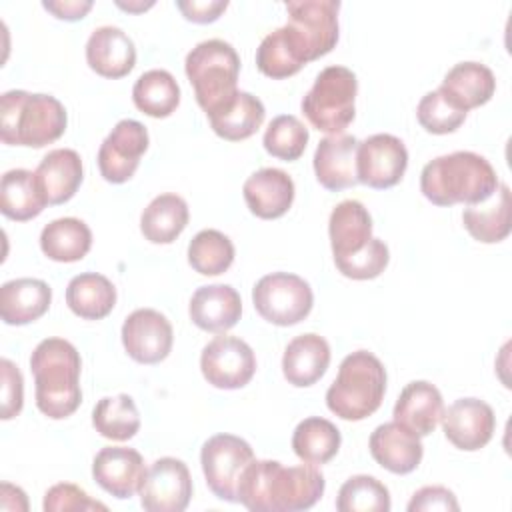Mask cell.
I'll use <instances>...</instances> for the list:
<instances>
[{"mask_svg": "<svg viewBox=\"0 0 512 512\" xmlns=\"http://www.w3.org/2000/svg\"><path fill=\"white\" fill-rule=\"evenodd\" d=\"M324 488V476L312 464L252 460L240 478L238 502L252 512H300L312 508Z\"/></svg>", "mask_w": 512, "mask_h": 512, "instance_id": "6da1fadb", "label": "cell"}, {"mask_svg": "<svg viewBox=\"0 0 512 512\" xmlns=\"http://www.w3.org/2000/svg\"><path fill=\"white\" fill-rule=\"evenodd\" d=\"M498 176L492 164L468 150L438 156L420 172V190L436 206L486 202L498 188Z\"/></svg>", "mask_w": 512, "mask_h": 512, "instance_id": "7a4b0ae2", "label": "cell"}, {"mask_svg": "<svg viewBox=\"0 0 512 512\" xmlns=\"http://www.w3.org/2000/svg\"><path fill=\"white\" fill-rule=\"evenodd\" d=\"M80 368L78 350L64 338H46L34 348L30 370L36 384V406L44 416L62 420L78 410L82 402Z\"/></svg>", "mask_w": 512, "mask_h": 512, "instance_id": "3957f363", "label": "cell"}, {"mask_svg": "<svg viewBox=\"0 0 512 512\" xmlns=\"http://www.w3.org/2000/svg\"><path fill=\"white\" fill-rule=\"evenodd\" d=\"M66 124L64 104L50 94L8 90L0 98V138L4 144L44 148L64 134Z\"/></svg>", "mask_w": 512, "mask_h": 512, "instance_id": "277c9868", "label": "cell"}, {"mask_svg": "<svg viewBox=\"0 0 512 512\" xmlns=\"http://www.w3.org/2000/svg\"><path fill=\"white\" fill-rule=\"evenodd\" d=\"M386 394V368L368 350L348 354L326 392V406L342 420H364L372 416Z\"/></svg>", "mask_w": 512, "mask_h": 512, "instance_id": "5b68a950", "label": "cell"}, {"mask_svg": "<svg viewBox=\"0 0 512 512\" xmlns=\"http://www.w3.org/2000/svg\"><path fill=\"white\" fill-rule=\"evenodd\" d=\"M186 76L194 88L198 106L212 116L226 108L236 94L240 56L232 44L212 38L196 44L184 62Z\"/></svg>", "mask_w": 512, "mask_h": 512, "instance_id": "8992f818", "label": "cell"}, {"mask_svg": "<svg viewBox=\"0 0 512 512\" xmlns=\"http://www.w3.org/2000/svg\"><path fill=\"white\" fill-rule=\"evenodd\" d=\"M356 92L358 80L350 68L328 66L302 98V112L316 130L342 134L356 116Z\"/></svg>", "mask_w": 512, "mask_h": 512, "instance_id": "52a82bcc", "label": "cell"}, {"mask_svg": "<svg viewBox=\"0 0 512 512\" xmlns=\"http://www.w3.org/2000/svg\"><path fill=\"white\" fill-rule=\"evenodd\" d=\"M338 0H290L286 2L288 22L284 24L302 62L308 64L338 42Z\"/></svg>", "mask_w": 512, "mask_h": 512, "instance_id": "ba28073f", "label": "cell"}, {"mask_svg": "<svg viewBox=\"0 0 512 512\" xmlns=\"http://www.w3.org/2000/svg\"><path fill=\"white\" fill-rule=\"evenodd\" d=\"M252 302L266 322L294 326L310 314L314 294L304 278L290 272H272L254 284Z\"/></svg>", "mask_w": 512, "mask_h": 512, "instance_id": "9c48e42d", "label": "cell"}, {"mask_svg": "<svg viewBox=\"0 0 512 512\" xmlns=\"http://www.w3.org/2000/svg\"><path fill=\"white\" fill-rule=\"evenodd\" d=\"M252 460V446L234 434H214L200 450L206 484L216 498L226 502H238V484Z\"/></svg>", "mask_w": 512, "mask_h": 512, "instance_id": "30bf717a", "label": "cell"}, {"mask_svg": "<svg viewBox=\"0 0 512 512\" xmlns=\"http://www.w3.org/2000/svg\"><path fill=\"white\" fill-rule=\"evenodd\" d=\"M200 370L208 384L222 390L246 386L256 372V356L238 336H216L200 354Z\"/></svg>", "mask_w": 512, "mask_h": 512, "instance_id": "8fae6325", "label": "cell"}, {"mask_svg": "<svg viewBox=\"0 0 512 512\" xmlns=\"http://www.w3.org/2000/svg\"><path fill=\"white\" fill-rule=\"evenodd\" d=\"M408 168V150L404 142L392 134H372L358 142L356 174L358 182L386 190L396 186Z\"/></svg>", "mask_w": 512, "mask_h": 512, "instance_id": "7c38bea8", "label": "cell"}, {"mask_svg": "<svg viewBox=\"0 0 512 512\" xmlns=\"http://www.w3.org/2000/svg\"><path fill=\"white\" fill-rule=\"evenodd\" d=\"M192 498L188 466L172 456L158 458L146 470L140 486V504L148 512H182Z\"/></svg>", "mask_w": 512, "mask_h": 512, "instance_id": "4fadbf2b", "label": "cell"}, {"mask_svg": "<svg viewBox=\"0 0 512 512\" xmlns=\"http://www.w3.org/2000/svg\"><path fill=\"white\" fill-rule=\"evenodd\" d=\"M148 130L142 122L124 118L104 138L98 150V168L106 182L122 184L130 180L148 150Z\"/></svg>", "mask_w": 512, "mask_h": 512, "instance_id": "5bb4252c", "label": "cell"}, {"mask_svg": "<svg viewBox=\"0 0 512 512\" xmlns=\"http://www.w3.org/2000/svg\"><path fill=\"white\" fill-rule=\"evenodd\" d=\"M174 334L168 318L154 308H138L122 324V344L140 364H158L172 350Z\"/></svg>", "mask_w": 512, "mask_h": 512, "instance_id": "9a60e30c", "label": "cell"}, {"mask_svg": "<svg viewBox=\"0 0 512 512\" xmlns=\"http://www.w3.org/2000/svg\"><path fill=\"white\" fill-rule=\"evenodd\" d=\"M442 428L448 442L458 450L474 452L484 448L496 430V416L490 404L480 398H458L442 412Z\"/></svg>", "mask_w": 512, "mask_h": 512, "instance_id": "2e32d148", "label": "cell"}, {"mask_svg": "<svg viewBox=\"0 0 512 512\" xmlns=\"http://www.w3.org/2000/svg\"><path fill=\"white\" fill-rule=\"evenodd\" d=\"M92 476L102 490L124 500L140 492L146 468L138 450L126 446H106L94 456Z\"/></svg>", "mask_w": 512, "mask_h": 512, "instance_id": "e0dca14e", "label": "cell"}, {"mask_svg": "<svg viewBox=\"0 0 512 512\" xmlns=\"http://www.w3.org/2000/svg\"><path fill=\"white\" fill-rule=\"evenodd\" d=\"M372 458L392 474H410L422 462L424 446L420 436L398 422H384L374 428L368 440Z\"/></svg>", "mask_w": 512, "mask_h": 512, "instance_id": "ac0fdd59", "label": "cell"}, {"mask_svg": "<svg viewBox=\"0 0 512 512\" xmlns=\"http://www.w3.org/2000/svg\"><path fill=\"white\" fill-rule=\"evenodd\" d=\"M356 152L358 140L350 134H330L322 138L314 152L316 180L332 192L356 186Z\"/></svg>", "mask_w": 512, "mask_h": 512, "instance_id": "d6986e66", "label": "cell"}, {"mask_svg": "<svg viewBox=\"0 0 512 512\" xmlns=\"http://www.w3.org/2000/svg\"><path fill=\"white\" fill-rule=\"evenodd\" d=\"M250 212L262 220L284 216L294 202V180L280 168H260L242 186Z\"/></svg>", "mask_w": 512, "mask_h": 512, "instance_id": "ffe728a7", "label": "cell"}, {"mask_svg": "<svg viewBox=\"0 0 512 512\" xmlns=\"http://www.w3.org/2000/svg\"><path fill=\"white\" fill-rule=\"evenodd\" d=\"M88 66L104 78H122L136 64V46L118 26L96 28L86 42Z\"/></svg>", "mask_w": 512, "mask_h": 512, "instance_id": "44dd1931", "label": "cell"}, {"mask_svg": "<svg viewBox=\"0 0 512 512\" xmlns=\"http://www.w3.org/2000/svg\"><path fill=\"white\" fill-rule=\"evenodd\" d=\"M188 312L200 330L218 334L236 326L242 314V300L230 284H208L192 294Z\"/></svg>", "mask_w": 512, "mask_h": 512, "instance_id": "7402d4cb", "label": "cell"}, {"mask_svg": "<svg viewBox=\"0 0 512 512\" xmlns=\"http://www.w3.org/2000/svg\"><path fill=\"white\" fill-rule=\"evenodd\" d=\"M444 412V402L440 390L426 382V380H414L404 386L400 392L392 416L394 422L402 424L416 436H428L438 426Z\"/></svg>", "mask_w": 512, "mask_h": 512, "instance_id": "603a6c76", "label": "cell"}, {"mask_svg": "<svg viewBox=\"0 0 512 512\" xmlns=\"http://www.w3.org/2000/svg\"><path fill=\"white\" fill-rule=\"evenodd\" d=\"M330 364L328 342L314 332L292 338L282 356V372L288 384L306 388L316 384Z\"/></svg>", "mask_w": 512, "mask_h": 512, "instance_id": "cb8c5ba5", "label": "cell"}, {"mask_svg": "<svg viewBox=\"0 0 512 512\" xmlns=\"http://www.w3.org/2000/svg\"><path fill=\"white\" fill-rule=\"evenodd\" d=\"M52 302V290L38 278L8 280L0 288V316L10 326H24L42 318Z\"/></svg>", "mask_w": 512, "mask_h": 512, "instance_id": "d4e9b609", "label": "cell"}, {"mask_svg": "<svg viewBox=\"0 0 512 512\" xmlns=\"http://www.w3.org/2000/svg\"><path fill=\"white\" fill-rule=\"evenodd\" d=\"M458 110L466 112L486 104L496 90L492 70L480 62H458L452 66L438 88Z\"/></svg>", "mask_w": 512, "mask_h": 512, "instance_id": "484cf974", "label": "cell"}, {"mask_svg": "<svg viewBox=\"0 0 512 512\" xmlns=\"http://www.w3.org/2000/svg\"><path fill=\"white\" fill-rule=\"evenodd\" d=\"M36 178L46 194L48 204L68 202L82 184L84 170L80 154L72 148L50 150L36 168Z\"/></svg>", "mask_w": 512, "mask_h": 512, "instance_id": "4316f807", "label": "cell"}, {"mask_svg": "<svg viewBox=\"0 0 512 512\" xmlns=\"http://www.w3.org/2000/svg\"><path fill=\"white\" fill-rule=\"evenodd\" d=\"M328 234L334 260L362 250L372 238V218L362 202L342 200L330 214Z\"/></svg>", "mask_w": 512, "mask_h": 512, "instance_id": "83f0119b", "label": "cell"}, {"mask_svg": "<svg viewBox=\"0 0 512 512\" xmlns=\"http://www.w3.org/2000/svg\"><path fill=\"white\" fill-rule=\"evenodd\" d=\"M48 204L36 172L26 168L8 170L0 180V212L16 222L36 218Z\"/></svg>", "mask_w": 512, "mask_h": 512, "instance_id": "f1b7e54d", "label": "cell"}, {"mask_svg": "<svg viewBox=\"0 0 512 512\" xmlns=\"http://www.w3.org/2000/svg\"><path fill=\"white\" fill-rule=\"evenodd\" d=\"M492 202H480L464 208L462 222L468 234L484 244L502 242L512 228L510 222V188L506 184H498L496 192L490 196Z\"/></svg>", "mask_w": 512, "mask_h": 512, "instance_id": "f546056e", "label": "cell"}, {"mask_svg": "<svg viewBox=\"0 0 512 512\" xmlns=\"http://www.w3.org/2000/svg\"><path fill=\"white\" fill-rule=\"evenodd\" d=\"M190 218L188 204L178 194L156 196L140 216L142 236L152 244H170L186 228Z\"/></svg>", "mask_w": 512, "mask_h": 512, "instance_id": "4dcf8cb0", "label": "cell"}, {"mask_svg": "<svg viewBox=\"0 0 512 512\" xmlns=\"http://www.w3.org/2000/svg\"><path fill=\"white\" fill-rule=\"evenodd\" d=\"M66 304L84 320H102L116 304V288L106 276L84 272L68 282Z\"/></svg>", "mask_w": 512, "mask_h": 512, "instance_id": "1f68e13d", "label": "cell"}, {"mask_svg": "<svg viewBox=\"0 0 512 512\" xmlns=\"http://www.w3.org/2000/svg\"><path fill=\"white\" fill-rule=\"evenodd\" d=\"M92 246V232L86 222L66 216L42 228L40 248L54 262H78Z\"/></svg>", "mask_w": 512, "mask_h": 512, "instance_id": "d6a6232c", "label": "cell"}, {"mask_svg": "<svg viewBox=\"0 0 512 512\" xmlns=\"http://www.w3.org/2000/svg\"><path fill=\"white\" fill-rule=\"evenodd\" d=\"M340 430L326 418L310 416L304 418L292 434V450L304 462L320 466L330 462L340 448Z\"/></svg>", "mask_w": 512, "mask_h": 512, "instance_id": "836d02e7", "label": "cell"}, {"mask_svg": "<svg viewBox=\"0 0 512 512\" xmlns=\"http://www.w3.org/2000/svg\"><path fill=\"white\" fill-rule=\"evenodd\" d=\"M266 116L264 104L250 92L240 90L236 98L220 112L208 116L212 130L230 142L246 140L262 126Z\"/></svg>", "mask_w": 512, "mask_h": 512, "instance_id": "e575fe53", "label": "cell"}, {"mask_svg": "<svg viewBox=\"0 0 512 512\" xmlns=\"http://www.w3.org/2000/svg\"><path fill=\"white\" fill-rule=\"evenodd\" d=\"M132 100L140 112L152 118H166L180 104V86L168 70L154 68L138 76L132 88Z\"/></svg>", "mask_w": 512, "mask_h": 512, "instance_id": "d590c367", "label": "cell"}, {"mask_svg": "<svg viewBox=\"0 0 512 512\" xmlns=\"http://www.w3.org/2000/svg\"><path fill=\"white\" fill-rule=\"evenodd\" d=\"M92 424L100 436L124 442L140 430V414L132 396H106L94 406Z\"/></svg>", "mask_w": 512, "mask_h": 512, "instance_id": "8d00e7d4", "label": "cell"}, {"mask_svg": "<svg viewBox=\"0 0 512 512\" xmlns=\"http://www.w3.org/2000/svg\"><path fill=\"white\" fill-rule=\"evenodd\" d=\"M234 262V244L220 230H200L188 244V264L202 276H218Z\"/></svg>", "mask_w": 512, "mask_h": 512, "instance_id": "74e56055", "label": "cell"}, {"mask_svg": "<svg viewBox=\"0 0 512 512\" xmlns=\"http://www.w3.org/2000/svg\"><path fill=\"white\" fill-rule=\"evenodd\" d=\"M256 66L264 76L272 80L294 76L304 66L284 26L262 38L256 50Z\"/></svg>", "mask_w": 512, "mask_h": 512, "instance_id": "f35d334b", "label": "cell"}, {"mask_svg": "<svg viewBox=\"0 0 512 512\" xmlns=\"http://www.w3.org/2000/svg\"><path fill=\"white\" fill-rule=\"evenodd\" d=\"M390 506L388 488L368 474L348 478L336 498L338 512H388Z\"/></svg>", "mask_w": 512, "mask_h": 512, "instance_id": "ab89813d", "label": "cell"}, {"mask_svg": "<svg viewBox=\"0 0 512 512\" xmlns=\"http://www.w3.org/2000/svg\"><path fill=\"white\" fill-rule=\"evenodd\" d=\"M262 144L274 158L292 162L298 160L308 144V128L292 114H280L270 120Z\"/></svg>", "mask_w": 512, "mask_h": 512, "instance_id": "60d3db41", "label": "cell"}, {"mask_svg": "<svg viewBox=\"0 0 512 512\" xmlns=\"http://www.w3.org/2000/svg\"><path fill=\"white\" fill-rule=\"evenodd\" d=\"M416 118L430 134H450L462 126L466 112L458 110L440 90H432L418 102Z\"/></svg>", "mask_w": 512, "mask_h": 512, "instance_id": "b9f144b4", "label": "cell"}, {"mask_svg": "<svg viewBox=\"0 0 512 512\" xmlns=\"http://www.w3.org/2000/svg\"><path fill=\"white\" fill-rule=\"evenodd\" d=\"M388 260H390L388 246L380 238H370V242L362 250L346 258H338L334 260V264L338 272L346 278L372 280L384 272V268L388 266Z\"/></svg>", "mask_w": 512, "mask_h": 512, "instance_id": "7bdbcfd3", "label": "cell"}, {"mask_svg": "<svg viewBox=\"0 0 512 512\" xmlns=\"http://www.w3.org/2000/svg\"><path fill=\"white\" fill-rule=\"evenodd\" d=\"M42 508L46 512H68V510H106V504L92 500L86 490L76 484L60 482L46 490Z\"/></svg>", "mask_w": 512, "mask_h": 512, "instance_id": "ee69618b", "label": "cell"}, {"mask_svg": "<svg viewBox=\"0 0 512 512\" xmlns=\"http://www.w3.org/2000/svg\"><path fill=\"white\" fill-rule=\"evenodd\" d=\"M0 368H2V420H10L22 410L24 380L18 366L8 358L0 360Z\"/></svg>", "mask_w": 512, "mask_h": 512, "instance_id": "f6af8a7d", "label": "cell"}, {"mask_svg": "<svg viewBox=\"0 0 512 512\" xmlns=\"http://www.w3.org/2000/svg\"><path fill=\"white\" fill-rule=\"evenodd\" d=\"M430 510H460V504L452 490L444 486H424L416 490L408 502V512H430Z\"/></svg>", "mask_w": 512, "mask_h": 512, "instance_id": "bcb514c9", "label": "cell"}, {"mask_svg": "<svg viewBox=\"0 0 512 512\" xmlns=\"http://www.w3.org/2000/svg\"><path fill=\"white\" fill-rule=\"evenodd\" d=\"M178 10L186 20L196 24H208L220 18V14L228 8L226 0H178Z\"/></svg>", "mask_w": 512, "mask_h": 512, "instance_id": "7dc6e473", "label": "cell"}, {"mask_svg": "<svg viewBox=\"0 0 512 512\" xmlns=\"http://www.w3.org/2000/svg\"><path fill=\"white\" fill-rule=\"evenodd\" d=\"M42 6L60 20H80L92 8V0H60V2H42Z\"/></svg>", "mask_w": 512, "mask_h": 512, "instance_id": "c3c4849f", "label": "cell"}]
</instances>
